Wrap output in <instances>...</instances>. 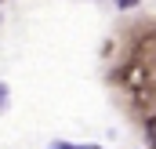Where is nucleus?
<instances>
[{"instance_id":"4","label":"nucleus","mask_w":156,"mask_h":149,"mask_svg":"<svg viewBox=\"0 0 156 149\" xmlns=\"http://www.w3.org/2000/svg\"><path fill=\"white\" fill-rule=\"evenodd\" d=\"M83 149H98V146H83Z\"/></svg>"},{"instance_id":"1","label":"nucleus","mask_w":156,"mask_h":149,"mask_svg":"<svg viewBox=\"0 0 156 149\" xmlns=\"http://www.w3.org/2000/svg\"><path fill=\"white\" fill-rule=\"evenodd\" d=\"M145 138H149V146H156V116L145 120Z\"/></svg>"},{"instance_id":"2","label":"nucleus","mask_w":156,"mask_h":149,"mask_svg":"<svg viewBox=\"0 0 156 149\" xmlns=\"http://www.w3.org/2000/svg\"><path fill=\"white\" fill-rule=\"evenodd\" d=\"M7 95H11V91H7V84H4V80H0V113L7 109Z\"/></svg>"},{"instance_id":"3","label":"nucleus","mask_w":156,"mask_h":149,"mask_svg":"<svg viewBox=\"0 0 156 149\" xmlns=\"http://www.w3.org/2000/svg\"><path fill=\"white\" fill-rule=\"evenodd\" d=\"M134 4H138V0H120V7H134Z\"/></svg>"},{"instance_id":"5","label":"nucleus","mask_w":156,"mask_h":149,"mask_svg":"<svg viewBox=\"0 0 156 149\" xmlns=\"http://www.w3.org/2000/svg\"><path fill=\"white\" fill-rule=\"evenodd\" d=\"M0 4H4V0H0Z\"/></svg>"}]
</instances>
